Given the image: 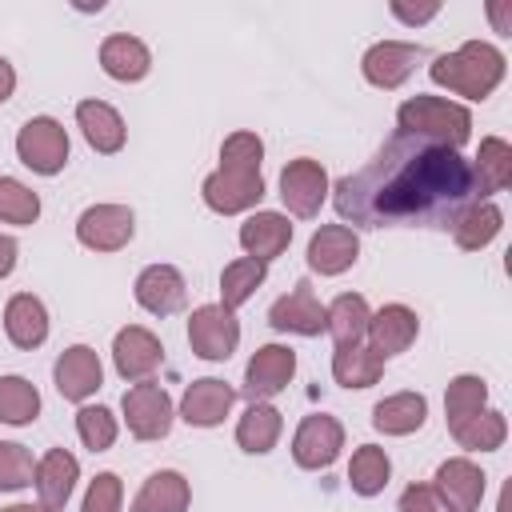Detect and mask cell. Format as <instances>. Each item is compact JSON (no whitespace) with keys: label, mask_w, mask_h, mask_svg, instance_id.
Listing matches in <instances>:
<instances>
[{"label":"cell","mask_w":512,"mask_h":512,"mask_svg":"<svg viewBox=\"0 0 512 512\" xmlns=\"http://www.w3.org/2000/svg\"><path fill=\"white\" fill-rule=\"evenodd\" d=\"M500 208L496 204H488V200H476L460 220H456V244L460 248H468V252H476V248H484V244H492V236L500 232Z\"/></svg>","instance_id":"obj_33"},{"label":"cell","mask_w":512,"mask_h":512,"mask_svg":"<svg viewBox=\"0 0 512 512\" xmlns=\"http://www.w3.org/2000/svg\"><path fill=\"white\" fill-rule=\"evenodd\" d=\"M100 64H104V72H108L112 80L132 84V80H144V76H148L152 56H148V48H144L136 36H108V40L100 44Z\"/></svg>","instance_id":"obj_27"},{"label":"cell","mask_w":512,"mask_h":512,"mask_svg":"<svg viewBox=\"0 0 512 512\" xmlns=\"http://www.w3.org/2000/svg\"><path fill=\"white\" fill-rule=\"evenodd\" d=\"M336 212L360 228H456L476 204L472 164L432 140L396 132L336 188Z\"/></svg>","instance_id":"obj_1"},{"label":"cell","mask_w":512,"mask_h":512,"mask_svg":"<svg viewBox=\"0 0 512 512\" xmlns=\"http://www.w3.org/2000/svg\"><path fill=\"white\" fill-rule=\"evenodd\" d=\"M40 412V392L24 376H0V420L4 424H28Z\"/></svg>","instance_id":"obj_35"},{"label":"cell","mask_w":512,"mask_h":512,"mask_svg":"<svg viewBox=\"0 0 512 512\" xmlns=\"http://www.w3.org/2000/svg\"><path fill=\"white\" fill-rule=\"evenodd\" d=\"M416 60H424V48H420V44L384 40V44H372V48L364 52V76H368V84H376V88H400V84L412 76Z\"/></svg>","instance_id":"obj_11"},{"label":"cell","mask_w":512,"mask_h":512,"mask_svg":"<svg viewBox=\"0 0 512 512\" xmlns=\"http://www.w3.org/2000/svg\"><path fill=\"white\" fill-rule=\"evenodd\" d=\"M264 280V264L260 260H252V256H244V260H232L228 268H224V276H220V304L232 312V308H240L252 292H256V284Z\"/></svg>","instance_id":"obj_37"},{"label":"cell","mask_w":512,"mask_h":512,"mask_svg":"<svg viewBox=\"0 0 512 512\" xmlns=\"http://www.w3.org/2000/svg\"><path fill=\"white\" fill-rule=\"evenodd\" d=\"M124 420L136 440H160L172 428V400L160 384L140 380L124 392Z\"/></svg>","instance_id":"obj_6"},{"label":"cell","mask_w":512,"mask_h":512,"mask_svg":"<svg viewBox=\"0 0 512 512\" xmlns=\"http://www.w3.org/2000/svg\"><path fill=\"white\" fill-rule=\"evenodd\" d=\"M4 332L16 348H40L48 340V312L32 292H20L4 308Z\"/></svg>","instance_id":"obj_23"},{"label":"cell","mask_w":512,"mask_h":512,"mask_svg":"<svg viewBox=\"0 0 512 512\" xmlns=\"http://www.w3.org/2000/svg\"><path fill=\"white\" fill-rule=\"evenodd\" d=\"M472 184H476V196H492V192H504V188L512 184V148H508L500 136L480 140V156H476V168H472Z\"/></svg>","instance_id":"obj_28"},{"label":"cell","mask_w":512,"mask_h":512,"mask_svg":"<svg viewBox=\"0 0 512 512\" xmlns=\"http://www.w3.org/2000/svg\"><path fill=\"white\" fill-rule=\"evenodd\" d=\"M296 372V352L284 348V344H264L252 360H248V372H244V396L252 404L276 396Z\"/></svg>","instance_id":"obj_8"},{"label":"cell","mask_w":512,"mask_h":512,"mask_svg":"<svg viewBox=\"0 0 512 512\" xmlns=\"http://www.w3.org/2000/svg\"><path fill=\"white\" fill-rule=\"evenodd\" d=\"M260 156H264V144L256 132H232L220 148V168H232V172H260Z\"/></svg>","instance_id":"obj_39"},{"label":"cell","mask_w":512,"mask_h":512,"mask_svg":"<svg viewBox=\"0 0 512 512\" xmlns=\"http://www.w3.org/2000/svg\"><path fill=\"white\" fill-rule=\"evenodd\" d=\"M276 440H280V412L268 404H252L236 424V444L244 452H272Z\"/></svg>","instance_id":"obj_31"},{"label":"cell","mask_w":512,"mask_h":512,"mask_svg":"<svg viewBox=\"0 0 512 512\" xmlns=\"http://www.w3.org/2000/svg\"><path fill=\"white\" fill-rule=\"evenodd\" d=\"M484 400H488V384L480 376H456L448 384V396H444V412H448V428L464 424L468 416L484 412Z\"/></svg>","instance_id":"obj_36"},{"label":"cell","mask_w":512,"mask_h":512,"mask_svg":"<svg viewBox=\"0 0 512 512\" xmlns=\"http://www.w3.org/2000/svg\"><path fill=\"white\" fill-rule=\"evenodd\" d=\"M136 300L140 308H148L152 316H172L184 308L188 300V288H184V276L172 268V264H152L136 276Z\"/></svg>","instance_id":"obj_16"},{"label":"cell","mask_w":512,"mask_h":512,"mask_svg":"<svg viewBox=\"0 0 512 512\" xmlns=\"http://www.w3.org/2000/svg\"><path fill=\"white\" fill-rule=\"evenodd\" d=\"M132 512H188V480L180 472H152L132 500Z\"/></svg>","instance_id":"obj_29"},{"label":"cell","mask_w":512,"mask_h":512,"mask_svg":"<svg viewBox=\"0 0 512 512\" xmlns=\"http://www.w3.org/2000/svg\"><path fill=\"white\" fill-rule=\"evenodd\" d=\"M368 320H372V312H368L364 296H356V292H344L332 300V308H324V332H332L336 348L360 344L368 332Z\"/></svg>","instance_id":"obj_25"},{"label":"cell","mask_w":512,"mask_h":512,"mask_svg":"<svg viewBox=\"0 0 512 512\" xmlns=\"http://www.w3.org/2000/svg\"><path fill=\"white\" fill-rule=\"evenodd\" d=\"M424 416H428V400L420 392H396L372 408V424L384 436H408L424 424Z\"/></svg>","instance_id":"obj_26"},{"label":"cell","mask_w":512,"mask_h":512,"mask_svg":"<svg viewBox=\"0 0 512 512\" xmlns=\"http://www.w3.org/2000/svg\"><path fill=\"white\" fill-rule=\"evenodd\" d=\"M400 120V132L408 136H420V140H432L440 148H460L472 132V116L468 108L452 104V100H440V96H412L408 104H400L396 112Z\"/></svg>","instance_id":"obj_3"},{"label":"cell","mask_w":512,"mask_h":512,"mask_svg":"<svg viewBox=\"0 0 512 512\" xmlns=\"http://www.w3.org/2000/svg\"><path fill=\"white\" fill-rule=\"evenodd\" d=\"M268 324L276 332H296V336H320L324 332V308L312 296V284L300 280L288 296H280L268 308Z\"/></svg>","instance_id":"obj_13"},{"label":"cell","mask_w":512,"mask_h":512,"mask_svg":"<svg viewBox=\"0 0 512 512\" xmlns=\"http://www.w3.org/2000/svg\"><path fill=\"white\" fill-rule=\"evenodd\" d=\"M120 496H124L120 476L100 472V476L92 480V488H88V496H84V508H80V512H120Z\"/></svg>","instance_id":"obj_42"},{"label":"cell","mask_w":512,"mask_h":512,"mask_svg":"<svg viewBox=\"0 0 512 512\" xmlns=\"http://www.w3.org/2000/svg\"><path fill=\"white\" fill-rule=\"evenodd\" d=\"M392 12L400 16V20H408V24H424V20H432L440 8L436 4H424V8H408V4H392Z\"/></svg>","instance_id":"obj_44"},{"label":"cell","mask_w":512,"mask_h":512,"mask_svg":"<svg viewBox=\"0 0 512 512\" xmlns=\"http://www.w3.org/2000/svg\"><path fill=\"white\" fill-rule=\"evenodd\" d=\"M360 240L348 224H324L312 240H308V268L320 276H340L344 268L356 264Z\"/></svg>","instance_id":"obj_14"},{"label":"cell","mask_w":512,"mask_h":512,"mask_svg":"<svg viewBox=\"0 0 512 512\" xmlns=\"http://www.w3.org/2000/svg\"><path fill=\"white\" fill-rule=\"evenodd\" d=\"M232 400H236V392H232L224 380L204 376V380L188 384L184 404H180V416H184L188 424H196V428H212V424H220V420L228 416Z\"/></svg>","instance_id":"obj_20"},{"label":"cell","mask_w":512,"mask_h":512,"mask_svg":"<svg viewBox=\"0 0 512 512\" xmlns=\"http://www.w3.org/2000/svg\"><path fill=\"white\" fill-rule=\"evenodd\" d=\"M452 436H456V444L460 448H468V452H492V448H500L504 444V432H508V424H504V416L500 412H476V416H468L464 424H456V428H448Z\"/></svg>","instance_id":"obj_34"},{"label":"cell","mask_w":512,"mask_h":512,"mask_svg":"<svg viewBox=\"0 0 512 512\" xmlns=\"http://www.w3.org/2000/svg\"><path fill=\"white\" fill-rule=\"evenodd\" d=\"M260 196H264L260 172H232V168H220V172H212V176L204 180V204H208L212 212H224V216L260 204Z\"/></svg>","instance_id":"obj_10"},{"label":"cell","mask_w":512,"mask_h":512,"mask_svg":"<svg viewBox=\"0 0 512 512\" xmlns=\"http://www.w3.org/2000/svg\"><path fill=\"white\" fill-rule=\"evenodd\" d=\"M16 268V240L12 236H0V280Z\"/></svg>","instance_id":"obj_45"},{"label":"cell","mask_w":512,"mask_h":512,"mask_svg":"<svg viewBox=\"0 0 512 512\" xmlns=\"http://www.w3.org/2000/svg\"><path fill=\"white\" fill-rule=\"evenodd\" d=\"M4 512H48V508H44V504H40V508H32V504H12V508H4Z\"/></svg>","instance_id":"obj_47"},{"label":"cell","mask_w":512,"mask_h":512,"mask_svg":"<svg viewBox=\"0 0 512 512\" xmlns=\"http://www.w3.org/2000/svg\"><path fill=\"white\" fill-rule=\"evenodd\" d=\"M76 120L84 128V140L96 152H120L124 148V120L112 104L104 100H80L76 104Z\"/></svg>","instance_id":"obj_24"},{"label":"cell","mask_w":512,"mask_h":512,"mask_svg":"<svg viewBox=\"0 0 512 512\" xmlns=\"http://www.w3.org/2000/svg\"><path fill=\"white\" fill-rule=\"evenodd\" d=\"M388 472H392V464H388L384 448L364 444V448H356V452H352V464H348V484H352V492H360V496H376V492H384Z\"/></svg>","instance_id":"obj_32"},{"label":"cell","mask_w":512,"mask_h":512,"mask_svg":"<svg viewBox=\"0 0 512 512\" xmlns=\"http://www.w3.org/2000/svg\"><path fill=\"white\" fill-rule=\"evenodd\" d=\"M40 216V200L12 176H0V220L4 224H32Z\"/></svg>","instance_id":"obj_38"},{"label":"cell","mask_w":512,"mask_h":512,"mask_svg":"<svg viewBox=\"0 0 512 512\" xmlns=\"http://www.w3.org/2000/svg\"><path fill=\"white\" fill-rule=\"evenodd\" d=\"M132 212L124 204H96L88 208L80 220H76V236L84 248H96V252H116L132 240Z\"/></svg>","instance_id":"obj_7"},{"label":"cell","mask_w":512,"mask_h":512,"mask_svg":"<svg viewBox=\"0 0 512 512\" xmlns=\"http://www.w3.org/2000/svg\"><path fill=\"white\" fill-rule=\"evenodd\" d=\"M416 332H420L416 312L404 308V304H388V308H380L368 320V332L364 336L372 340V352L376 356H396V352H404L416 340Z\"/></svg>","instance_id":"obj_18"},{"label":"cell","mask_w":512,"mask_h":512,"mask_svg":"<svg viewBox=\"0 0 512 512\" xmlns=\"http://www.w3.org/2000/svg\"><path fill=\"white\" fill-rule=\"evenodd\" d=\"M288 240H292V224L280 212H256V216H248L240 224V244L260 264H268L272 256H280L288 248Z\"/></svg>","instance_id":"obj_22"},{"label":"cell","mask_w":512,"mask_h":512,"mask_svg":"<svg viewBox=\"0 0 512 512\" xmlns=\"http://www.w3.org/2000/svg\"><path fill=\"white\" fill-rule=\"evenodd\" d=\"M100 360L88 344H72L60 360H56V388L64 400H88L100 388Z\"/></svg>","instance_id":"obj_19"},{"label":"cell","mask_w":512,"mask_h":512,"mask_svg":"<svg viewBox=\"0 0 512 512\" xmlns=\"http://www.w3.org/2000/svg\"><path fill=\"white\" fill-rule=\"evenodd\" d=\"M76 432H80L84 448L104 452V448H112V440H116V420H112L108 408H80V412H76Z\"/></svg>","instance_id":"obj_40"},{"label":"cell","mask_w":512,"mask_h":512,"mask_svg":"<svg viewBox=\"0 0 512 512\" xmlns=\"http://www.w3.org/2000/svg\"><path fill=\"white\" fill-rule=\"evenodd\" d=\"M344 448V428L332 416H308L292 436V456L300 468H328Z\"/></svg>","instance_id":"obj_9"},{"label":"cell","mask_w":512,"mask_h":512,"mask_svg":"<svg viewBox=\"0 0 512 512\" xmlns=\"http://www.w3.org/2000/svg\"><path fill=\"white\" fill-rule=\"evenodd\" d=\"M188 344L204 360H228L240 344V324L224 304H204L188 320Z\"/></svg>","instance_id":"obj_5"},{"label":"cell","mask_w":512,"mask_h":512,"mask_svg":"<svg viewBox=\"0 0 512 512\" xmlns=\"http://www.w3.org/2000/svg\"><path fill=\"white\" fill-rule=\"evenodd\" d=\"M380 372H384V356H376L372 348L352 344V348H336L332 356V376L344 388H368L380 380Z\"/></svg>","instance_id":"obj_30"},{"label":"cell","mask_w":512,"mask_h":512,"mask_svg":"<svg viewBox=\"0 0 512 512\" xmlns=\"http://www.w3.org/2000/svg\"><path fill=\"white\" fill-rule=\"evenodd\" d=\"M36 480V464H32V452L24 444H0V492H12V488H24Z\"/></svg>","instance_id":"obj_41"},{"label":"cell","mask_w":512,"mask_h":512,"mask_svg":"<svg viewBox=\"0 0 512 512\" xmlns=\"http://www.w3.org/2000/svg\"><path fill=\"white\" fill-rule=\"evenodd\" d=\"M432 488L440 492V500L452 512H476L480 496H484V472L472 460H444L436 468V484Z\"/></svg>","instance_id":"obj_17"},{"label":"cell","mask_w":512,"mask_h":512,"mask_svg":"<svg viewBox=\"0 0 512 512\" xmlns=\"http://www.w3.org/2000/svg\"><path fill=\"white\" fill-rule=\"evenodd\" d=\"M112 356H116V372L124 376V380H148L156 368H160V360H164V348H160V340L148 332V328H124V332H116V344H112Z\"/></svg>","instance_id":"obj_15"},{"label":"cell","mask_w":512,"mask_h":512,"mask_svg":"<svg viewBox=\"0 0 512 512\" xmlns=\"http://www.w3.org/2000/svg\"><path fill=\"white\" fill-rule=\"evenodd\" d=\"M12 88H16V72H12V64L0 56V104L12 96Z\"/></svg>","instance_id":"obj_46"},{"label":"cell","mask_w":512,"mask_h":512,"mask_svg":"<svg viewBox=\"0 0 512 512\" xmlns=\"http://www.w3.org/2000/svg\"><path fill=\"white\" fill-rule=\"evenodd\" d=\"M400 512H452V508L440 500V492L432 484H412L400 496Z\"/></svg>","instance_id":"obj_43"},{"label":"cell","mask_w":512,"mask_h":512,"mask_svg":"<svg viewBox=\"0 0 512 512\" xmlns=\"http://www.w3.org/2000/svg\"><path fill=\"white\" fill-rule=\"evenodd\" d=\"M76 472H80V464H76V456L72 452H64V448H52L40 464H36V496H40V504L48 508V512H56V508H64L68 504V496H72V484H76Z\"/></svg>","instance_id":"obj_21"},{"label":"cell","mask_w":512,"mask_h":512,"mask_svg":"<svg viewBox=\"0 0 512 512\" xmlns=\"http://www.w3.org/2000/svg\"><path fill=\"white\" fill-rule=\"evenodd\" d=\"M16 152H20V160H24L32 172L56 176V172L64 168V160H68V136H64V128H60L52 116H36V120H28V124L20 128Z\"/></svg>","instance_id":"obj_4"},{"label":"cell","mask_w":512,"mask_h":512,"mask_svg":"<svg viewBox=\"0 0 512 512\" xmlns=\"http://www.w3.org/2000/svg\"><path fill=\"white\" fill-rule=\"evenodd\" d=\"M324 192H328V176L316 160H292L280 172V196L296 216H316L324 204Z\"/></svg>","instance_id":"obj_12"},{"label":"cell","mask_w":512,"mask_h":512,"mask_svg":"<svg viewBox=\"0 0 512 512\" xmlns=\"http://www.w3.org/2000/svg\"><path fill=\"white\" fill-rule=\"evenodd\" d=\"M428 76L436 84H444L448 92H456V96L484 100L504 80V56L492 44H484V40H468L452 56H436Z\"/></svg>","instance_id":"obj_2"}]
</instances>
